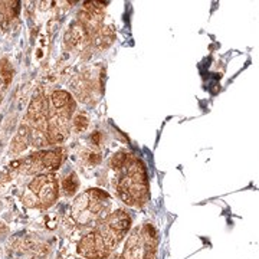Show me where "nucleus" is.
Here are the masks:
<instances>
[{
	"instance_id": "obj_1",
	"label": "nucleus",
	"mask_w": 259,
	"mask_h": 259,
	"mask_svg": "<svg viewBox=\"0 0 259 259\" xmlns=\"http://www.w3.org/2000/svg\"><path fill=\"white\" fill-rule=\"evenodd\" d=\"M117 171L115 189L120 199L128 206H141L148 199L147 173L141 160L128 153H117L111 160Z\"/></svg>"
},
{
	"instance_id": "obj_2",
	"label": "nucleus",
	"mask_w": 259,
	"mask_h": 259,
	"mask_svg": "<svg viewBox=\"0 0 259 259\" xmlns=\"http://www.w3.org/2000/svg\"><path fill=\"white\" fill-rule=\"evenodd\" d=\"M74 110L75 102L71 94L62 91V90L52 94L47 122L49 144H59L69 137L71 117H72Z\"/></svg>"
},
{
	"instance_id": "obj_3",
	"label": "nucleus",
	"mask_w": 259,
	"mask_h": 259,
	"mask_svg": "<svg viewBox=\"0 0 259 259\" xmlns=\"http://www.w3.org/2000/svg\"><path fill=\"white\" fill-rule=\"evenodd\" d=\"M111 199L107 192L100 189H90L75 199L72 204V218L82 226H94L108 216Z\"/></svg>"
},
{
	"instance_id": "obj_4",
	"label": "nucleus",
	"mask_w": 259,
	"mask_h": 259,
	"mask_svg": "<svg viewBox=\"0 0 259 259\" xmlns=\"http://www.w3.org/2000/svg\"><path fill=\"white\" fill-rule=\"evenodd\" d=\"M58 193L59 187L55 175L44 173L29 183L26 192L22 196V202L32 209H48L56 202Z\"/></svg>"
},
{
	"instance_id": "obj_5",
	"label": "nucleus",
	"mask_w": 259,
	"mask_h": 259,
	"mask_svg": "<svg viewBox=\"0 0 259 259\" xmlns=\"http://www.w3.org/2000/svg\"><path fill=\"white\" fill-rule=\"evenodd\" d=\"M157 242V231L146 223L130 233L121 256L124 259H156Z\"/></svg>"
},
{
	"instance_id": "obj_6",
	"label": "nucleus",
	"mask_w": 259,
	"mask_h": 259,
	"mask_svg": "<svg viewBox=\"0 0 259 259\" xmlns=\"http://www.w3.org/2000/svg\"><path fill=\"white\" fill-rule=\"evenodd\" d=\"M130 228H131V216L125 210H117L110 213L95 229L98 231L105 245L112 252L125 238Z\"/></svg>"
},
{
	"instance_id": "obj_7",
	"label": "nucleus",
	"mask_w": 259,
	"mask_h": 259,
	"mask_svg": "<svg viewBox=\"0 0 259 259\" xmlns=\"http://www.w3.org/2000/svg\"><path fill=\"white\" fill-rule=\"evenodd\" d=\"M78 253L85 259H107L111 256V249L105 245L97 229L85 235L78 243Z\"/></svg>"
},
{
	"instance_id": "obj_8",
	"label": "nucleus",
	"mask_w": 259,
	"mask_h": 259,
	"mask_svg": "<svg viewBox=\"0 0 259 259\" xmlns=\"http://www.w3.org/2000/svg\"><path fill=\"white\" fill-rule=\"evenodd\" d=\"M18 2H0V25L9 23L18 16Z\"/></svg>"
},
{
	"instance_id": "obj_9",
	"label": "nucleus",
	"mask_w": 259,
	"mask_h": 259,
	"mask_svg": "<svg viewBox=\"0 0 259 259\" xmlns=\"http://www.w3.org/2000/svg\"><path fill=\"white\" fill-rule=\"evenodd\" d=\"M94 40V45L97 48H108L112 44V40H114V33H112L110 28H101L93 37H91Z\"/></svg>"
},
{
	"instance_id": "obj_10",
	"label": "nucleus",
	"mask_w": 259,
	"mask_h": 259,
	"mask_svg": "<svg viewBox=\"0 0 259 259\" xmlns=\"http://www.w3.org/2000/svg\"><path fill=\"white\" fill-rule=\"evenodd\" d=\"M29 144V128L26 124H23L18 131V136L15 137L12 143V150L13 153H20L22 150H25Z\"/></svg>"
},
{
	"instance_id": "obj_11",
	"label": "nucleus",
	"mask_w": 259,
	"mask_h": 259,
	"mask_svg": "<svg viewBox=\"0 0 259 259\" xmlns=\"http://www.w3.org/2000/svg\"><path fill=\"white\" fill-rule=\"evenodd\" d=\"M12 69L9 68V65H6V61H3L0 64V102L3 100V94L5 90L8 88V85L12 81Z\"/></svg>"
},
{
	"instance_id": "obj_12",
	"label": "nucleus",
	"mask_w": 259,
	"mask_h": 259,
	"mask_svg": "<svg viewBox=\"0 0 259 259\" xmlns=\"http://www.w3.org/2000/svg\"><path fill=\"white\" fill-rule=\"evenodd\" d=\"M78 177L75 173H72L71 176H68L65 179L64 182H62V189L65 190V193L68 194V196H71V194H74L76 190H78Z\"/></svg>"
},
{
	"instance_id": "obj_13",
	"label": "nucleus",
	"mask_w": 259,
	"mask_h": 259,
	"mask_svg": "<svg viewBox=\"0 0 259 259\" xmlns=\"http://www.w3.org/2000/svg\"><path fill=\"white\" fill-rule=\"evenodd\" d=\"M72 124H74V128L76 131H83V130H87V127H88L90 120H88V117L85 114H76L74 121H72Z\"/></svg>"
},
{
	"instance_id": "obj_14",
	"label": "nucleus",
	"mask_w": 259,
	"mask_h": 259,
	"mask_svg": "<svg viewBox=\"0 0 259 259\" xmlns=\"http://www.w3.org/2000/svg\"><path fill=\"white\" fill-rule=\"evenodd\" d=\"M111 259H124L121 255H117V253H114V255H111Z\"/></svg>"
}]
</instances>
